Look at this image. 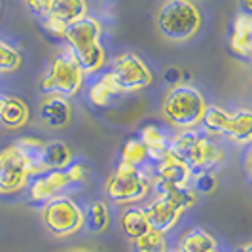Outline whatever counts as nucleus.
<instances>
[{
    "mask_svg": "<svg viewBox=\"0 0 252 252\" xmlns=\"http://www.w3.org/2000/svg\"><path fill=\"white\" fill-rule=\"evenodd\" d=\"M169 154L180 159L191 171V175L211 173L224 161V150L211 139V135L197 133L195 129L178 133L169 144Z\"/></svg>",
    "mask_w": 252,
    "mask_h": 252,
    "instance_id": "obj_1",
    "label": "nucleus"
},
{
    "mask_svg": "<svg viewBox=\"0 0 252 252\" xmlns=\"http://www.w3.org/2000/svg\"><path fill=\"white\" fill-rule=\"evenodd\" d=\"M101 36L102 25L89 15L76 21L64 32V38L68 42L66 48L72 51L86 76L97 74L106 63V53L101 44Z\"/></svg>",
    "mask_w": 252,
    "mask_h": 252,
    "instance_id": "obj_2",
    "label": "nucleus"
},
{
    "mask_svg": "<svg viewBox=\"0 0 252 252\" xmlns=\"http://www.w3.org/2000/svg\"><path fill=\"white\" fill-rule=\"evenodd\" d=\"M205 110H207V101L201 91L186 84L173 86L161 102L163 120L178 131H191L201 126Z\"/></svg>",
    "mask_w": 252,
    "mask_h": 252,
    "instance_id": "obj_3",
    "label": "nucleus"
},
{
    "mask_svg": "<svg viewBox=\"0 0 252 252\" xmlns=\"http://www.w3.org/2000/svg\"><path fill=\"white\" fill-rule=\"evenodd\" d=\"M201 12L191 0H165L156 13V27L171 42H186L201 29Z\"/></svg>",
    "mask_w": 252,
    "mask_h": 252,
    "instance_id": "obj_4",
    "label": "nucleus"
},
{
    "mask_svg": "<svg viewBox=\"0 0 252 252\" xmlns=\"http://www.w3.org/2000/svg\"><path fill=\"white\" fill-rule=\"evenodd\" d=\"M86 74L78 64L76 57L68 48H63L53 59L42 78L40 89L46 95H59L64 99L76 97L84 88Z\"/></svg>",
    "mask_w": 252,
    "mask_h": 252,
    "instance_id": "obj_5",
    "label": "nucleus"
},
{
    "mask_svg": "<svg viewBox=\"0 0 252 252\" xmlns=\"http://www.w3.org/2000/svg\"><path fill=\"white\" fill-rule=\"evenodd\" d=\"M36 161L17 144L0 150V195H13L29 186L31 177L40 175Z\"/></svg>",
    "mask_w": 252,
    "mask_h": 252,
    "instance_id": "obj_6",
    "label": "nucleus"
},
{
    "mask_svg": "<svg viewBox=\"0 0 252 252\" xmlns=\"http://www.w3.org/2000/svg\"><path fill=\"white\" fill-rule=\"evenodd\" d=\"M201 126L213 137H226L231 142L245 146L252 140V112L241 108L237 112H226L220 106H207Z\"/></svg>",
    "mask_w": 252,
    "mask_h": 252,
    "instance_id": "obj_7",
    "label": "nucleus"
},
{
    "mask_svg": "<svg viewBox=\"0 0 252 252\" xmlns=\"http://www.w3.org/2000/svg\"><path fill=\"white\" fill-rule=\"evenodd\" d=\"M150 191L148 175L133 165L120 163L104 182V195L116 205H135L142 201Z\"/></svg>",
    "mask_w": 252,
    "mask_h": 252,
    "instance_id": "obj_8",
    "label": "nucleus"
},
{
    "mask_svg": "<svg viewBox=\"0 0 252 252\" xmlns=\"http://www.w3.org/2000/svg\"><path fill=\"white\" fill-rule=\"evenodd\" d=\"M40 218L44 227L55 237H70L84 227V211L68 195H55L44 203Z\"/></svg>",
    "mask_w": 252,
    "mask_h": 252,
    "instance_id": "obj_9",
    "label": "nucleus"
},
{
    "mask_svg": "<svg viewBox=\"0 0 252 252\" xmlns=\"http://www.w3.org/2000/svg\"><path fill=\"white\" fill-rule=\"evenodd\" d=\"M106 76L110 78V82L120 95L146 89L154 80L150 66L137 53H131V51L118 55L110 64V70L106 72Z\"/></svg>",
    "mask_w": 252,
    "mask_h": 252,
    "instance_id": "obj_10",
    "label": "nucleus"
},
{
    "mask_svg": "<svg viewBox=\"0 0 252 252\" xmlns=\"http://www.w3.org/2000/svg\"><path fill=\"white\" fill-rule=\"evenodd\" d=\"M86 180H88V169L84 163L70 165L61 171H46L36 175V178L29 184V197L34 203L44 205L51 197L59 195V191H63L64 188Z\"/></svg>",
    "mask_w": 252,
    "mask_h": 252,
    "instance_id": "obj_11",
    "label": "nucleus"
},
{
    "mask_svg": "<svg viewBox=\"0 0 252 252\" xmlns=\"http://www.w3.org/2000/svg\"><path fill=\"white\" fill-rule=\"evenodd\" d=\"M88 15V2L86 0H53L50 13L42 19L44 27L51 34L64 36L66 29L76 21Z\"/></svg>",
    "mask_w": 252,
    "mask_h": 252,
    "instance_id": "obj_12",
    "label": "nucleus"
},
{
    "mask_svg": "<svg viewBox=\"0 0 252 252\" xmlns=\"http://www.w3.org/2000/svg\"><path fill=\"white\" fill-rule=\"evenodd\" d=\"M142 211H144V216L150 224V229L159 231V233L171 231L178 224L180 216L184 213L177 203L165 193H158V197L148 203Z\"/></svg>",
    "mask_w": 252,
    "mask_h": 252,
    "instance_id": "obj_13",
    "label": "nucleus"
},
{
    "mask_svg": "<svg viewBox=\"0 0 252 252\" xmlns=\"http://www.w3.org/2000/svg\"><path fill=\"white\" fill-rule=\"evenodd\" d=\"M191 177L193 175L188 167L171 154L156 163V189L191 186Z\"/></svg>",
    "mask_w": 252,
    "mask_h": 252,
    "instance_id": "obj_14",
    "label": "nucleus"
},
{
    "mask_svg": "<svg viewBox=\"0 0 252 252\" xmlns=\"http://www.w3.org/2000/svg\"><path fill=\"white\" fill-rule=\"evenodd\" d=\"M36 161L42 173H46V171H61V169L70 167L72 152H70V148H68L64 142H61V140L44 142L40 152H38Z\"/></svg>",
    "mask_w": 252,
    "mask_h": 252,
    "instance_id": "obj_15",
    "label": "nucleus"
},
{
    "mask_svg": "<svg viewBox=\"0 0 252 252\" xmlns=\"http://www.w3.org/2000/svg\"><path fill=\"white\" fill-rule=\"evenodd\" d=\"M72 108L70 102L59 95H48L40 104V120L51 129H61L70 124Z\"/></svg>",
    "mask_w": 252,
    "mask_h": 252,
    "instance_id": "obj_16",
    "label": "nucleus"
},
{
    "mask_svg": "<svg viewBox=\"0 0 252 252\" xmlns=\"http://www.w3.org/2000/svg\"><path fill=\"white\" fill-rule=\"evenodd\" d=\"M229 50L241 59H251L252 55V17L237 13L233 19L231 34H229Z\"/></svg>",
    "mask_w": 252,
    "mask_h": 252,
    "instance_id": "obj_17",
    "label": "nucleus"
},
{
    "mask_svg": "<svg viewBox=\"0 0 252 252\" xmlns=\"http://www.w3.org/2000/svg\"><path fill=\"white\" fill-rule=\"evenodd\" d=\"M31 110L25 101L13 95H0V124L8 129H21L29 124Z\"/></svg>",
    "mask_w": 252,
    "mask_h": 252,
    "instance_id": "obj_18",
    "label": "nucleus"
},
{
    "mask_svg": "<svg viewBox=\"0 0 252 252\" xmlns=\"http://www.w3.org/2000/svg\"><path fill=\"white\" fill-rule=\"evenodd\" d=\"M120 226L129 241H135L142 237L146 231H150V224L144 216V211L135 205H127L120 215Z\"/></svg>",
    "mask_w": 252,
    "mask_h": 252,
    "instance_id": "obj_19",
    "label": "nucleus"
},
{
    "mask_svg": "<svg viewBox=\"0 0 252 252\" xmlns=\"http://www.w3.org/2000/svg\"><path fill=\"white\" fill-rule=\"evenodd\" d=\"M140 142L144 144V148L148 152V159L154 163L161 161L163 158L169 156V144L165 139L163 131L158 126H146L140 129Z\"/></svg>",
    "mask_w": 252,
    "mask_h": 252,
    "instance_id": "obj_20",
    "label": "nucleus"
},
{
    "mask_svg": "<svg viewBox=\"0 0 252 252\" xmlns=\"http://www.w3.org/2000/svg\"><path fill=\"white\" fill-rule=\"evenodd\" d=\"M84 226L89 233H102L110 226V211L108 205L101 199L89 203V207L84 213Z\"/></svg>",
    "mask_w": 252,
    "mask_h": 252,
    "instance_id": "obj_21",
    "label": "nucleus"
},
{
    "mask_svg": "<svg viewBox=\"0 0 252 252\" xmlns=\"http://www.w3.org/2000/svg\"><path fill=\"white\" fill-rule=\"evenodd\" d=\"M216 239L205 231L201 227H193V229H188L182 237H180V243H178V249L182 252H207L211 249H216Z\"/></svg>",
    "mask_w": 252,
    "mask_h": 252,
    "instance_id": "obj_22",
    "label": "nucleus"
},
{
    "mask_svg": "<svg viewBox=\"0 0 252 252\" xmlns=\"http://www.w3.org/2000/svg\"><path fill=\"white\" fill-rule=\"evenodd\" d=\"M116 95H120V93L116 91L114 84L106 74H102L99 80H95L88 91L89 101L93 102L95 106H108Z\"/></svg>",
    "mask_w": 252,
    "mask_h": 252,
    "instance_id": "obj_23",
    "label": "nucleus"
},
{
    "mask_svg": "<svg viewBox=\"0 0 252 252\" xmlns=\"http://www.w3.org/2000/svg\"><path fill=\"white\" fill-rule=\"evenodd\" d=\"M131 251L133 252H167V241L165 233L159 231H146L142 237L131 241Z\"/></svg>",
    "mask_w": 252,
    "mask_h": 252,
    "instance_id": "obj_24",
    "label": "nucleus"
},
{
    "mask_svg": "<svg viewBox=\"0 0 252 252\" xmlns=\"http://www.w3.org/2000/svg\"><path fill=\"white\" fill-rule=\"evenodd\" d=\"M148 161V152L144 148V144L139 139L127 140L122 148V161L120 163L133 165V167H140Z\"/></svg>",
    "mask_w": 252,
    "mask_h": 252,
    "instance_id": "obj_25",
    "label": "nucleus"
},
{
    "mask_svg": "<svg viewBox=\"0 0 252 252\" xmlns=\"http://www.w3.org/2000/svg\"><path fill=\"white\" fill-rule=\"evenodd\" d=\"M21 53L10 46L8 42L0 40V74H12L21 68Z\"/></svg>",
    "mask_w": 252,
    "mask_h": 252,
    "instance_id": "obj_26",
    "label": "nucleus"
},
{
    "mask_svg": "<svg viewBox=\"0 0 252 252\" xmlns=\"http://www.w3.org/2000/svg\"><path fill=\"white\" fill-rule=\"evenodd\" d=\"M27 8L31 10L32 15H36L40 19H44L51 10V4H53V0H25Z\"/></svg>",
    "mask_w": 252,
    "mask_h": 252,
    "instance_id": "obj_27",
    "label": "nucleus"
},
{
    "mask_svg": "<svg viewBox=\"0 0 252 252\" xmlns=\"http://www.w3.org/2000/svg\"><path fill=\"white\" fill-rule=\"evenodd\" d=\"M215 177L211 175V173H201V175H197V180H195V186L193 189L199 193H209V191H213L215 189Z\"/></svg>",
    "mask_w": 252,
    "mask_h": 252,
    "instance_id": "obj_28",
    "label": "nucleus"
},
{
    "mask_svg": "<svg viewBox=\"0 0 252 252\" xmlns=\"http://www.w3.org/2000/svg\"><path fill=\"white\" fill-rule=\"evenodd\" d=\"M239 10L245 15H251L252 13V0H239Z\"/></svg>",
    "mask_w": 252,
    "mask_h": 252,
    "instance_id": "obj_29",
    "label": "nucleus"
},
{
    "mask_svg": "<svg viewBox=\"0 0 252 252\" xmlns=\"http://www.w3.org/2000/svg\"><path fill=\"white\" fill-rule=\"evenodd\" d=\"M235 252H252V245L251 243H245V245H241Z\"/></svg>",
    "mask_w": 252,
    "mask_h": 252,
    "instance_id": "obj_30",
    "label": "nucleus"
},
{
    "mask_svg": "<svg viewBox=\"0 0 252 252\" xmlns=\"http://www.w3.org/2000/svg\"><path fill=\"white\" fill-rule=\"evenodd\" d=\"M207 252H220V251H218V247H216V249H211V251H207Z\"/></svg>",
    "mask_w": 252,
    "mask_h": 252,
    "instance_id": "obj_31",
    "label": "nucleus"
},
{
    "mask_svg": "<svg viewBox=\"0 0 252 252\" xmlns=\"http://www.w3.org/2000/svg\"><path fill=\"white\" fill-rule=\"evenodd\" d=\"M167 252H182L180 249H175V251H167Z\"/></svg>",
    "mask_w": 252,
    "mask_h": 252,
    "instance_id": "obj_32",
    "label": "nucleus"
},
{
    "mask_svg": "<svg viewBox=\"0 0 252 252\" xmlns=\"http://www.w3.org/2000/svg\"><path fill=\"white\" fill-rule=\"evenodd\" d=\"M0 8H2V4H0Z\"/></svg>",
    "mask_w": 252,
    "mask_h": 252,
    "instance_id": "obj_33",
    "label": "nucleus"
}]
</instances>
